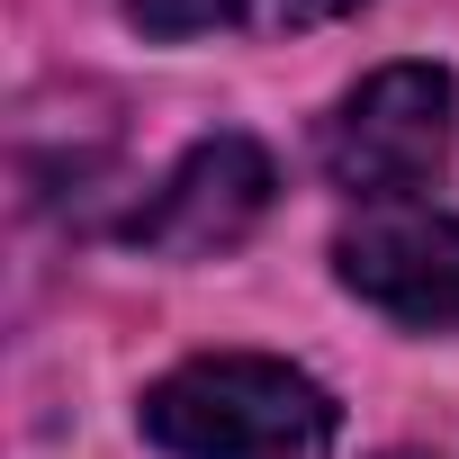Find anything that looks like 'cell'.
<instances>
[{
    "label": "cell",
    "instance_id": "cell-2",
    "mask_svg": "<svg viewBox=\"0 0 459 459\" xmlns=\"http://www.w3.org/2000/svg\"><path fill=\"white\" fill-rule=\"evenodd\" d=\"M450 162V73L387 64L325 117V171L351 198H414Z\"/></svg>",
    "mask_w": 459,
    "mask_h": 459
},
{
    "label": "cell",
    "instance_id": "cell-6",
    "mask_svg": "<svg viewBox=\"0 0 459 459\" xmlns=\"http://www.w3.org/2000/svg\"><path fill=\"white\" fill-rule=\"evenodd\" d=\"M396 459H405V450H396Z\"/></svg>",
    "mask_w": 459,
    "mask_h": 459
},
{
    "label": "cell",
    "instance_id": "cell-5",
    "mask_svg": "<svg viewBox=\"0 0 459 459\" xmlns=\"http://www.w3.org/2000/svg\"><path fill=\"white\" fill-rule=\"evenodd\" d=\"M360 0H126V19L144 37H216V28H325V19H351Z\"/></svg>",
    "mask_w": 459,
    "mask_h": 459
},
{
    "label": "cell",
    "instance_id": "cell-1",
    "mask_svg": "<svg viewBox=\"0 0 459 459\" xmlns=\"http://www.w3.org/2000/svg\"><path fill=\"white\" fill-rule=\"evenodd\" d=\"M144 432L171 459H333V396L262 351H207L144 387Z\"/></svg>",
    "mask_w": 459,
    "mask_h": 459
},
{
    "label": "cell",
    "instance_id": "cell-3",
    "mask_svg": "<svg viewBox=\"0 0 459 459\" xmlns=\"http://www.w3.org/2000/svg\"><path fill=\"white\" fill-rule=\"evenodd\" d=\"M333 271L378 316H396L414 333H459V216H432V207L360 216L333 244Z\"/></svg>",
    "mask_w": 459,
    "mask_h": 459
},
{
    "label": "cell",
    "instance_id": "cell-4",
    "mask_svg": "<svg viewBox=\"0 0 459 459\" xmlns=\"http://www.w3.org/2000/svg\"><path fill=\"white\" fill-rule=\"evenodd\" d=\"M271 207V153L253 135H207L171 162L153 207H135V244L153 253H225L244 244Z\"/></svg>",
    "mask_w": 459,
    "mask_h": 459
}]
</instances>
